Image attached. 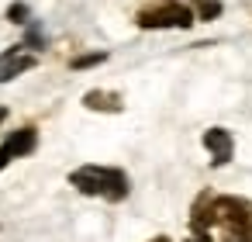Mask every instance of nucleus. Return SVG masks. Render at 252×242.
Returning <instances> with one entry per match:
<instances>
[{
    "mask_svg": "<svg viewBox=\"0 0 252 242\" xmlns=\"http://www.w3.org/2000/svg\"><path fill=\"white\" fill-rule=\"evenodd\" d=\"M35 145H38V132L35 128H18L4 145H0V170H4L11 159H18V156L35 152Z\"/></svg>",
    "mask_w": 252,
    "mask_h": 242,
    "instance_id": "nucleus-5",
    "label": "nucleus"
},
{
    "mask_svg": "<svg viewBox=\"0 0 252 242\" xmlns=\"http://www.w3.org/2000/svg\"><path fill=\"white\" fill-rule=\"evenodd\" d=\"M187 242H218V239H211V232H193V239H187Z\"/></svg>",
    "mask_w": 252,
    "mask_h": 242,
    "instance_id": "nucleus-12",
    "label": "nucleus"
},
{
    "mask_svg": "<svg viewBox=\"0 0 252 242\" xmlns=\"http://www.w3.org/2000/svg\"><path fill=\"white\" fill-rule=\"evenodd\" d=\"M4 118H7V111H4V107H0V121H4Z\"/></svg>",
    "mask_w": 252,
    "mask_h": 242,
    "instance_id": "nucleus-14",
    "label": "nucleus"
},
{
    "mask_svg": "<svg viewBox=\"0 0 252 242\" xmlns=\"http://www.w3.org/2000/svg\"><path fill=\"white\" fill-rule=\"evenodd\" d=\"M28 45H45V35H42L38 28H32V32H28Z\"/></svg>",
    "mask_w": 252,
    "mask_h": 242,
    "instance_id": "nucleus-11",
    "label": "nucleus"
},
{
    "mask_svg": "<svg viewBox=\"0 0 252 242\" xmlns=\"http://www.w3.org/2000/svg\"><path fill=\"white\" fill-rule=\"evenodd\" d=\"M83 107L118 114V111L125 107V97H121V94H114V90H87V94H83Z\"/></svg>",
    "mask_w": 252,
    "mask_h": 242,
    "instance_id": "nucleus-7",
    "label": "nucleus"
},
{
    "mask_svg": "<svg viewBox=\"0 0 252 242\" xmlns=\"http://www.w3.org/2000/svg\"><path fill=\"white\" fill-rule=\"evenodd\" d=\"M35 66H38V56L28 52L25 45H14V49H7L0 56V83H11V80H18L21 73H28Z\"/></svg>",
    "mask_w": 252,
    "mask_h": 242,
    "instance_id": "nucleus-4",
    "label": "nucleus"
},
{
    "mask_svg": "<svg viewBox=\"0 0 252 242\" xmlns=\"http://www.w3.org/2000/svg\"><path fill=\"white\" fill-rule=\"evenodd\" d=\"M7 18L21 25V21H28V7H25V4H11V11H7Z\"/></svg>",
    "mask_w": 252,
    "mask_h": 242,
    "instance_id": "nucleus-10",
    "label": "nucleus"
},
{
    "mask_svg": "<svg viewBox=\"0 0 252 242\" xmlns=\"http://www.w3.org/2000/svg\"><path fill=\"white\" fill-rule=\"evenodd\" d=\"M193 232H221L224 242H252V201L228 194H200L190 207Z\"/></svg>",
    "mask_w": 252,
    "mask_h": 242,
    "instance_id": "nucleus-1",
    "label": "nucleus"
},
{
    "mask_svg": "<svg viewBox=\"0 0 252 242\" xmlns=\"http://www.w3.org/2000/svg\"><path fill=\"white\" fill-rule=\"evenodd\" d=\"M104 59H107V52H90V56H76L69 66H73V69H90V66L104 63Z\"/></svg>",
    "mask_w": 252,
    "mask_h": 242,
    "instance_id": "nucleus-8",
    "label": "nucleus"
},
{
    "mask_svg": "<svg viewBox=\"0 0 252 242\" xmlns=\"http://www.w3.org/2000/svg\"><path fill=\"white\" fill-rule=\"evenodd\" d=\"M204 149L211 152V163L214 166H224L231 159V152H235V138H231L228 128H207L204 132Z\"/></svg>",
    "mask_w": 252,
    "mask_h": 242,
    "instance_id": "nucleus-6",
    "label": "nucleus"
},
{
    "mask_svg": "<svg viewBox=\"0 0 252 242\" xmlns=\"http://www.w3.org/2000/svg\"><path fill=\"white\" fill-rule=\"evenodd\" d=\"M135 21L138 28H190L193 11L180 0H149L145 7H138Z\"/></svg>",
    "mask_w": 252,
    "mask_h": 242,
    "instance_id": "nucleus-3",
    "label": "nucleus"
},
{
    "mask_svg": "<svg viewBox=\"0 0 252 242\" xmlns=\"http://www.w3.org/2000/svg\"><path fill=\"white\" fill-rule=\"evenodd\" d=\"M221 14V4L218 0H200V18L204 21H211V18H218Z\"/></svg>",
    "mask_w": 252,
    "mask_h": 242,
    "instance_id": "nucleus-9",
    "label": "nucleus"
},
{
    "mask_svg": "<svg viewBox=\"0 0 252 242\" xmlns=\"http://www.w3.org/2000/svg\"><path fill=\"white\" fill-rule=\"evenodd\" d=\"M69 183H73L80 194H87V197H104V201H125L128 190H131L125 170H118V166H97V163L73 170V173H69Z\"/></svg>",
    "mask_w": 252,
    "mask_h": 242,
    "instance_id": "nucleus-2",
    "label": "nucleus"
},
{
    "mask_svg": "<svg viewBox=\"0 0 252 242\" xmlns=\"http://www.w3.org/2000/svg\"><path fill=\"white\" fill-rule=\"evenodd\" d=\"M152 242H169V239H166V235H156V239H152Z\"/></svg>",
    "mask_w": 252,
    "mask_h": 242,
    "instance_id": "nucleus-13",
    "label": "nucleus"
}]
</instances>
